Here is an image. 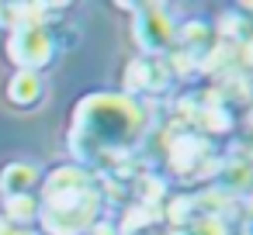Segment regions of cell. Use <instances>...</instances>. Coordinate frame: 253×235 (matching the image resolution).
<instances>
[{"label": "cell", "instance_id": "cell-13", "mask_svg": "<svg viewBox=\"0 0 253 235\" xmlns=\"http://www.w3.org/2000/svg\"><path fill=\"white\" fill-rule=\"evenodd\" d=\"M4 235H42V232H35V228H18V225H7V232Z\"/></svg>", "mask_w": 253, "mask_h": 235}, {"label": "cell", "instance_id": "cell-7", "mask_svg": "<svg viewBox=\"0 0 253 235\" xmlns=\"http://www.w3.org/2000/svg\"><path fill=\"white\" fill-rule=\"evenodd\" d=\"M42 166L32 159H14L0 169V201H14V197H39L42 190Z\"/></svg>", "mask_w": 253, "mask_h": 235}, {"label": "cell", "instance_id": "cell-8", "mask_svg": "<svg viewBox=\"0 0 253 235\" xmlns=\"http://www.w3.org/2000/svg\"><path fill=\"white\" fill-rule=\"evenodd\" d=\"M45 76L42 73H25V69H14L11 80H7V104L18 107V111H35L42 101H45Z\"/></svg>", "mask_w": 253, "mask_h": 235}, {"label": "cell", "instance_id": "cell-10", "mask_svg": "<svg viewBox=\"0 0 253 235\" xmlns=\"http://www.w3.org/2000/svg\"><path fill=\"white\" fill-rule=\"evenodd\" d=\"M177 232H184V235H232L225 218H198L194 225H187V228H177Z\"/></svg>", "mask_w": 253, "mask_h": 235}, {"label": "cell", "instance_id": "cell-16", "mask_svg": "<svg viewBox=\"0 0 253 235\" xmlns=\"http://www.w3.org/2000/svg\"><path fill=\"white\" fill-rule=\"evenodd\" d=\"M246 121H250V128H253V104H250V114H246Z\"/></svg>", "mask_w": 253, "mask_h": 235}, {"label": "cell", "instance_id": "cell-15", "mask_svg": "<svg viewBox=\"0 0 253 235\" xmlns=\"http://www.w3.org/2000/svg\"><path fill=\"white\" fill-rule=\"evenodd\" d=\"M246 235H253V218H246Z\"/></svg>", "mask_w": 253, "mask_h": 235}, {"label": "cell", "instance_id": "cell-5", "mask_svg": "<svg viewBox=\"0 0 253 235\" xmlns=\"http://www.w3.org/2000/svg\"><path fill=\"white\" fill-rule=\"evenodd\" d=\"M173 90V73L167 66V59H149V56H132L125 63V87L122 94L146 104L156 97H167Z\"/></svg>", "mask_w": 253, "mask_h": 235}, {"label": "cell", "instance_id": "cell-9", "mask_svg": "<svg viewBox=\"0 0 253 235\" xmlns=\"http://www.w3.org/2000/svg\"><path fill=\"white\" fill-rule=\"evenodd\" d=\"M118 235H167L163 214L160 207H146V204H132L122 218V225H115Z\"/></svg>", "mask_w": 253, "mask_h": 235}, {"label": "cell", "instance_id": "cell-11", "mask_svg": "<svg viewBox=\"0 0 253 235\" xmlns=\"http://www.w3.org/2000/svg\"><path fill=\"white\" fill-rule=\"evenodd\" d=\"M25 21V4H0V32H14Z\"/></svg>", "mask_w": 253, "mask_h": 235}, {"label": "cell", "instance_id": "cell-1", "mask_svg": "<svg viewBox=\"0 0 253 235\" xmlns=\"http://www.w3.org/2000/svg\"><path fill=\"white\" fill-rule=\"evenodd\" d=\"M149 132V107L122 90H94L73 104L66 128V152L73 166L104 176L139 152Z\"/></svg>", "mask_w": 253, "mask_h": 235}, {"label": "cell", "instance_id": "cell-4", "mask_svg": "<svg viewBox=\"0 0 253 235\" xmlns=\"http://www.w3.org/2000/svg\"><path fill=\"white\" fill-rule=\"evenodd\" d=\"M132 38L139 56L149 59H167L177 49V21L163 4H139L135 21H132Z\"/></svg>", "mask_w": 253, "mask_h": 235}, {"label": "cell", "instance_id": "cell-12", "mask_svg": "<svg viewBox=\"0 0 253 235\" xmlns=\"http://www.w3.org/2000/svg\"><path fill=\"white\" fill-rule=\"evenodd\" d=\"M232 63L253 73V38H246V42H239V45L232 49Z\"/></svg>", "mask_w": 253, "mask_h": 235}, {"label": "cell", "instance_id": "cell-2", "mask_svg": "<svg viewBox=\"0 0 253 235\" xmlns=\"http://www.w3.org/2000/svg\"><path fill=\"white\" fill-rule=\"evenodd\" d=\"M101 180L73 163L45 173L39 190V225L45 235H87L101 221Z\"/></svg>", "mask_w": 253, "mask_h": 235}, {"label": "cell", "instance_id": "cell-6", "mask_svg": "<svg viewBox=\"0 0 253 235\" xmlns=\"http://www.w3.org/2000/svg\"><path fill=\"white\" fill-rule=\"evenodd\" d=\"M167 163H170V173L184 183L198 180L201 176V163H215L211 159V142L198 132H180L173 135L170 142V152H167Z\"/></svg>", "mask_w": 253, "mask_h": 235}, {"label": "cell", "instance_id": "cell-14", "mask_svg": "<svg viewBox=\"0 0 253 235\" xmlns=\"http://www.w3.org/2000/svg\"><path fill=\"white\" fill-rule=\"evenodd\" d=\"M7 225H11V221H7L4 214H0V235H4V232H7Z\"/></svg>", "mask_w": 253, "mask_h": 235}, {"label": "cell", "instance_id": "cell-3", "mask_svg": "<svg viewBox=\"0 0 253 235\" xmlns=\"http://www.w3.org/2000/svg\"><path fill=\"white\" fill-rule=\"evenodd\" d=\"M56 56H59V35H56V28L39 25V21H21L14 32H7L4 59L14 69L45 73L56 63Z\"/></svg>", "mask_w": 253, "mask_h": 235}]
</instances>
